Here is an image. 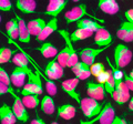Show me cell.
<instances>
[{
  "instance_id": "obj_14",
  "label": "cell",
  "mask_w": 133,
  "mask_h": 124,
  "mask_svg": "<svg viewBox=\"0 0 133 124\" xmlns=\"http://www.w3.org/2000/svg\"><path fill=\"white\" fill-rule=\"evenodd\" d=\"M116 37L124 41V42H132L133 41V23L129 21H123L116 31Z\"/></svg>"
},
{
  "instance_id": "obj_9",
  "label": "cell",
  "mask_w": 133,
  "mask_h": 124,
  "mask_svg": "<svg viewBox=\"0 0 133 124\" xmlns=\"http://www.w3.org/2000/svg\"><path fill=\"white\" fill-rule=\"evenodd\" d=\"M109 47L105 48H84L79 51L78 54H80V59L83 63L88 65H93L95 63V59L99 54H101L103 51H105Z\"/></svg>"
},
{
  "instance_id": "obj_42",
  "label": "cell",
  "mask_w": 133,
  "mask_h": 124,
  "mask_svg": "<svg viewBox=\"0 0 133 124\" xmlns=\"http://www.w3.org/2000/svg\"><path fill=\"white\" fill-rule=\"evenodd\" d=\"M111 124H128L127 121L124 120L123 118H120V116H115L114 120H113V122H112Z\"/></svg>"
},
{
  "instance_id": "obj_28",
  "label": "cell",
  "mask_w": 133,
  "mask_h": 124,
  "mask_svg": "<svg viewBox=\"0 0 133 124\" xmlns=\"http://www.w3.org/2000/svg\"><path fill=\"white\" fill-rule=\"evenodd\" d=\"M17 19H18V22H19V41L22 43H29L30 42V33H29V30H28V27H27V23L24 22V20L21 19L18 15H15Z\"/></svg>"
},
{
  "instance_id": "obj_17",
  "label": "cell",
  "mask_w": 133,
  "mask_h": 124,
  "mask_svg": "<svg viewBox=\"0 0 133 124\" xmlns=\"http://www.w3.org/2000/svg\"><path fill=\"white\" fill-rule=\"evenodd\" d=\"M17 119L15 116L12 109L7 104H3L0 106V123L1 124H16Z\"/></svg>"
},
{
  "instance_id": "obj_7",
  "label": "cell",
  "mask_w": 133,
  "mask_h": 124,
  "mask_svg": "<svg viewBox=\"0 0 133 124\" xmlns=\"http://www.w3.org/2000/svg\"><path fill=\"white\" fill-rule=\"evenodd\" d=\"M112 98H113V100L120 105L125 104L127 102L130 101V99H131L130 90L128 89L124 80L115 81V90H114L113 94H112Z\"/></svg>"
},
{
  "instance_id": "obj_43",
  "label": "cell",
  "mask_w": 133,
  "mask_h": 124,
  "mask_svg": "<svg viewBox=\"0 0 133 124\" xmlns=\"http://www.w3.org/2000/svg\"><path fill=\"white\" fill-rule=\"evenodd\" d=\"M30 124H45V122H44V120H43V119H41V118H39V116H37L36 119H33L32 121L30 122Z\"/></svg>"
},
{
  "instance_id": "obj_3",
  "label": "cell",
  "mask_w": 133,
  "mask_h": 124,
  "mask_svg": "<svg viewBox=\"0 0 133 124\" xmlns=\"http://www.w3.org/2000/svg\"><path fill=\"white\" fill-rule=\"evenodd\" d=\"M132 51L128 45L119 43L114 48V65L119 69L125 68L132 60Z\"/></svg>"
},
{
  "instance_id": "obj_25",
  "label": "cell",
  "mask_w": 133,
  "mask_h": 124,
  "mask_svg": "<svg viewBox=\"0 0 133 124\" xmlns=\"http://www.w3.org/2000/svg\"><path fill=\"white\" fill-rule=\"evenodd\" d=\"M37 51H39L41 54H42L45 59H52V58H56L58 56V49L53 45L51 42H44L40 45V47L36 48Z\"/></svg>"
},
{
  "instance_id": "obj_8",
  "label": "cell",
  "mask_w": 133,
  "mask_h": 124,
  "mask_svg": "<svg viewBox=\"0 0 133 124\" xmlns=\"http://www.w3.org/2000/svg\"><path fill=\"white\" fill-rule=\"evenodd\" d=\"M92 17L91 15L88 13L87 11V5L85 3H80L76 7H73L71 10L66 11L64 13V20L66 23H73V22H78L83 18V17Z\"/></svg>"
},
{
  "instance_id": "obj_22",
  "label": "cell",
  "mask_w": 133,
  "mask_h": 124,
  "mask_svg": "<svg viewBox=\"0 0 133 124\" xmlns=\"http://www.w3.org/2000/svg\"><path fill=\"white\" fill-rule=\"evenodd\" d=\"M77 27L78 29H84V30L90 31L92 33H95L100 29L104 28L101 23H99L98 21H94V20H91V19H81L80 21L77 22Z\"/></svg>"
},
{
  "instance_id": "obj_41",
  "label": "cell",
  "mask_w": 133,
  "mask_h": 124,
  "mask_svg": "<svg viewBox=\"0 0 133 124\" xmlns=\"http://www.w3.org/2000/svg\"><path fill=\"white\" fill-rule=\"evenodd\" d=\"M124 16H125L127 21L133 23V9H129L128 11H125V13H124Z\"/></svg>"
},
{
  "instance_id": "obj_16",
  "label": "cell",
  "mask_w": 133,
  "mask_h": 124,
  "mask_svg": "<svg viewBox=\"0 0 133 124\" xmlns=\"http://www.w3.org/2000/svg\"><path fill=\"white\" fill-rule=\"evenodd\" d=\"M28 78L27 73L24 70L20 69L18 67H16L12 72L10 74V81H11V84L15 86V88H23L26 85V79Z\"/></svg>"
},
{
  "instance_id": "obj_18",
  "label": "cell",
  "mask_w": 133,
  "mask_h": 124,
  "mask_svg": "<svg viewBox=\"0 0 133 124\" xmlns=\"http://www.w3.org/2000/svg\"><path fill=\"white\" fill-rule=\"evenodd\" d=\"M98 7L102 12L107 15H115L120 10L119 3L115 0H99Z\"/></svg>"
},
{
  "instance_id": "obj_31",
  "label": "cell",
  "mask_w": 133,
  "mask_h": 124,
  "mask_svg": "<svg viewBox=\"0 0 133 124\" xmlns=\"http://www.w3.org/2000/svg\"><path fill=\"white\" fill-rule=\"evenodd\" d=\"M22 102L27 109L33 110L36 107H38L41 101L39 99V95H26V97H22Z\"/></svg>"
},
{
  "instance_id": "obj_39",
  "label": "cell",
  "mask_w": 133,
  "mask_h": 124,
  "mask_svg": "<svg viewBox=\"0 0 133 124\" xmlns=\"http://www.w3.org/2000/svg\"><path fill=\"white\" fill-rule=\"evenodd\" d=\"M12 92H14V90H12L11 86H8L5 83L0 82V97L5 95V94H11Z\"/></svg>"
},
{
  "instance_id": "obj_45",
  "label": "cell",
  "mask_w": 133,
  "mask_h": 124,
  "mask_svg": "<svg viewBox=\"0 0 133 124\" xmlns=\"http://www.w3.org/2000/svg\"><path fill=\"white\" fill-rule=\"evenodd\" d=\"M129 77H130V78H132V79H133V69L131 70V72L129 73Z\"/></svg>"
},
{
  "instance_id": "obj_26",
  "label": "cell",
  "mask_w": 133,
  "mask_h": 124,
  "mask_svg": "<svg viewBox=\"0 0 133 124\" xmlns=\"http://www.w3.org/2000/svg\"><path fill=\"white\" fill-rule=\"evenodd\" d=\"M6 32H7V36L8 38L11 39V40H16V39H19V22H18V19L15 16V18H12L11 20L7 22L6 24Z\"/></svg>"
},
{
  "instance_id": "obj_13",
  "label": "cell",
  "mask_w": 133,
  "mask_h": 124,
  "mask_svg": "<svg viewBox=\"0 0 133 124\" xmlns=\"http://www.w3.org/2000/svg\"><path fill=\"white\" fill-rule=\"evenodd\" d=\"M66 5H68L66 0H50L43 13L52 18H57L58 15L61 13L62 10H64Z\"/></svg>"
},
{
  "instance_id": "obj_34",
  "label": "cell",
  "mask_w": 133,
  "mask_h": 124,
  "mask_svg": "<svg viewBox=\"0 0 133 124\" xmlns=\"http://www.w3.org/2000/svg\"><path fill=\"white\" fill-rule=\"evenodd\" d=\"M107 61H108V63H109L110 68H111V71H112V74H113V78H114V80H115V81L123 80V79H124V73L121 71V69L116 68L114 64H112L109 58H107Z\"/></svg>"
},
{
  "instance_id": "obj_11",
  "label": "cell",
  "mask_w": 133,
  "mask_h": 124,
  "mask_svg": "<svg viewBox=\"0 0 133 124\" xmlns=\"http://www.w3.org/2000/svg\"><path fill=\"white\" fill-rule=\"evenodd\" d=\"M44 75L52 81L59 80L63 77V68L58 63L56 59H53L49 61L47 65L44 67Z\"/></svg>"
},
{
  "instance_id": "obj_32",
  "label": "cell",
  "mask_w": 133,
  "mask_h": 124,
  "mask_svg": "<svg viewBox=\"0 0 133 124\" xmlns=\"http://www.w3.org/2000/svg\"><path fill=\"white\" fill-rule=\"evenodd\" d=\"M14 54H15V52L10 48H5V47L0 48V64L9 62Z\"/></svg>"
},
{
  "instance_id": "obj_38",
  "label": "cell",
  "mask_w": 133,
  "mask_h": 124,
  "mask_svg": "<svg viewBox=\"0 0 133 124\" xmlns=\"http://www.w3.org/2000/svg\"><path fill=\"white\" fill-rule=\"evenodd\" d=\"M11 9H12V3L10 0H0V10L8 12Z\"/></svg>"
},
{
  "instance_id": "obj_27",
  "label": "cell",
  "mask_w": 133,
  "mask_h": 124,
  "mask_svg": "<svg viewBox=\"0 0 133 124\" xmlns=\"http://www.w3.org/2000/svg\"><path fill=\"white\" fill-rule=\"evenodd\" d=\"M77 113V109L76 106L72 104H62L58 107V114L59 116L63 120H72L74 116H76Z\"/></svg>"
},
{
  "instance_id": "obj_23",
  "label": "cell",
  "mask_w": 133,
  "mask_h": 124,
  "mask_svg": "<svg viewBox=\"0 0 133 124\" xmlns=\"http://www.w3.org/2000/svg\"><path fill=\"white\" fill-rule=\"evenodd\" d=\"M16 7L19 11L22 13L30 15L35 13L36 8H37V2L35 0H17L16 1Z\"/></svg>"
},
{
  "instance_id": "obj_6",
  "label": "cell",
  "mask_w": 133,
  "mask_h": 124,
  "mask_svg": "<svg viewBox=\"0 0 133 124\" xmlns=\"http://www.w3.org/2000/svg\"><path fill=\"white\" fill-rule=\"evenodd\" d=\"M11 95L15 99L11 109H12V112H14L16 119L22 123H27L29 121V114H28L27 107L24 106L23 102H22V99L20 98L15 91L11 93Z\"/></svg>"
},
{
  "instance_id": "obj_35",
  "label": "cell",
  "mask_w": 133,
  "mask_h": 124,
  "mask_svg": "<svg viewBox=\"0 0 133 124\" xmlns=\"http://www.w3.org/2000/svg\"><path fill=\"white\" fill-rule=\"evenodd\" d=\"M0 82L5 83L8 86H11V81H10V75L7 73V71L1 67L0 64Z\"/></svg>"
},
{
  "instance_id": "obj_30",
  "label": "cell",
  "mask_w": 133,
  "mask_h": 124,
  "mask_svg": "<svg viewBox=\"0 0 133 124\" xmlns=\"http://www.w3.org/2000/svg\"><path fill=\"white\" fill-rule=\"evenodd\" d=\"M92 35H93L92 32L87 31L84 29H77V30H74L72 33L70 35V39H71L72 43H73V42H78V41H82L84 39H88Z\"/></svg>"
},
{
  "instance_id": "obj_40",
  "label": "cell",
  "mask_w": 133,
  "mask_h": 124,
  "mask_svg": "<svg viewBox=\"0 0 133 124\" xmlns=\"http://www.w3.org/2000/svg\"><path fill=\"white\" fill-rule=\"evenodd\" d=\"M124 82L130 91H133V79L129 77V74H124Z\"/></svg>"
},
{
  "instance_id": "obj_20",
  "label": "cell",
  "mask_w": 133,
  "mask_h": 124,
  "mask_svg": "<svg viewBox=\"0 0 133 124\" xmlns=\"http://www.w3.org/2000/svg\"><path fill=\"white\" fill-rule=\"evenodd\" d=\"M73 74L78 78L79 80H85L91 75V71H90V65L83 63L82 61H79L76 65H73L71 68Z\"/></svg>"
},
{
  "instance_id": "obj_10",
  "label": "cell",
  "mask_w": 133,
  "mask_h": 124,
  "mask_svg": "<svg viewBox=\"0 0 133 124\" xmlns=\"http://www.w3.org/2000/svg\"><path fill=\"white\" fill-rule=\"evenodd\" d=\"M79 82H80V80L74 77V78H71V79H68L65 81H62L61 88L70 98L73 99V100H76L78 104L80 105L81 97H80V93L77 91V86L79 84Z\"/></svg>"
},
{
  "instance_id": "obj_29",
  "label": "cell",
  "mask_w": 133,
  "mask_h": 124,
  "mask_svg": "<svg viewBox=\"0 0 133 124\" xmlns=\"http://www.w3.org/2000/svg\"><path fill=\"white\" fill-rule=\"evenodd\" d=\"M40 110L48 115H51V114L55 113L56 105H55V101H53L52 97L44 95L42 98V100L40 102Z\"/></svg>"
},
{
  "instance_id": "obj_15",
  "label": "cell",
  "mask_w": 133,
  "mask_h": 124,
  "mask_svg": "<svg viewBox=\"0 0 133 124\" xmlns=\"http://www.w3.org/2000/svg\"><path fill=\"white\" fill-rule=\"evenodd\" d=\"M113 41L112 35L105 28L100 29L99 31H97L94 33V43L99 45L101 48H105V47H110V44Z\"/></svg>"
},
{
  "instance_id": "obj_4",
  "label": "cell",
  "mask_w": 133,
  "mask_h": 124,
  "mask_svg": "<svg viewBox=\"0 0 133 124\" xmlns=\"http://www.w3.org/2000/svg\"><path fill=\"white\" fill-rule=\"evenodd\" d=\"M43 92L42 82H41L40 74L36 73L31 77H28V83L20 91V94L22 97L26 95H40Z\"/></svg>"
},
{
  "instance_id": "obj_21",
  "label": "cell",
  "mask_w": 133,
  "mask_h": 124,
  "mask_svg": "<svg viewBox=\"0 0 133 124\" xmlns=\"http://www.w3.org/2000/svg\"><path fill=\"white\" fill-rule=\"evenodd\" d=\"M29 57L27 56V53H24L22 50L20 52L15 53L14 58H12V63H15L16 67H18L20 69L24 70L26 72L30 71V68H29Z\"/></svg>"
},
{
  "instance_id": "obj_36",
  "label": "cell",
  "mask_w": 133,
  "mask_h": 124,
  "mask_svg": "<svg viewBox=\"0 0 133 124\" xmlns=\"http://www.w3.org/2000/svg\"><path fill=\"white\" fill-rule=\"evenodd\" d=\"M104 89H105V92L111 94V95L113 94L114 90H115V80H114V78H113V74H112L111 78L107 81V83L104 84Z\"/></svg>"
},
{
  "instance_id": "obj_33",
  "label": "cell",
  "mask_w": 133,
  "mask_h": 124,
  "mask_svg": "<svg viewBox=\"0 0 133 124\" xmlns=\"http://www.w3.org/2000/svg\"><path fill=\"white\" fill-rule=\"evenodd\" d=\"M90 71H91V75L98 78L100 74L105 71V67L102 62H95L93 65L90 67Z\"/></svg>"
},
{
  "instance_id": "obj_24",
  "label": "cell",
  "mask_w": 133,
  "mask_h": 124,
  "mask_svg": "<svg viewBox=\"0 0 133 124\" xmlns=\"http://www.w3.org/2000/svg\"><path fill=\"white\" fill-rule=\"evenodd\" d=\"M45 24H47V22L41 18H37V19H33V20H31V21H29L27 23V27H28V30H29L30 36H35L37 38V37L40 35V32L43 30Z\"/></svg>"
},
{
  "instance_id": "obj_47",
  "label": "cell",
  "mask_w": 133,
  "mask_h": 124,
  "mask_svg": "<svg viewBox=\"0 0 133 124\" xmlns=\"http://www.w3.org/2000/svg\"><path fill=\"white\" fill-rule=\"evenodd\" d=\"M0 22H1V16H0Z\"/></svg>"
},
{
  "instance_id": "obj_44",
  "label": "cell",
  "mask_w": 133,
  "mask_h": 124,
  "mask_svg": "<svg viewBox=\"0 0 133 124\" xmlns=\"http://www.w3.org/2000/svg\"><path fill=\"white\" fill-rule=\"evenodd\" d=\"M129 109L133 112V97L130 99V101H129Z\"/></svg>"
},
{
  "instance_id": "obj_46",
  "label": "cell",
  "mask_w": 133,
  "mask_h": 124,
  "mask_svg": "<svg viewBox=\"0 0 133 124\" xmlns=\"http://www.w3.org/2000/svg\"><path fill=\"white\" fill-rule=\"evenodd\" d=\"M51 124H59V123H58V122H52Z\"/></svg>"
},
{
  "instance_id": "obj_5",
  "label": "cell",
  "mask_w": 133,
  "mask_h": 124,
  "mask_svg": "<svg viewBox=\"0 0 133 124\" xmlns=\"http://www.w3.org/2000/svg\"><path fill=\"white\" fill-rule=\"evenodd\" d=\"M115 116L116 115L114 107L112 106L110 102H105L102 111L97 118L92 120H88V121H80V124H93L95 122H99V124H111Z\"/></svg>"
},
{
  "instance_id": "obj_37",
  "label": "cell",
  "mask_w": 133,
  "mask_h": 124,
  "mask_svg": "<svg viewBox=\"0 0 133 124\" xmlns=\"http://www.w3.org/2000/svg\"><path fill=\"white\" fill-rule=\"evenodd\" d=\"M112 75V71H108V70H105L103 73H101L100 75L97 78V81H98V83L100 84H102V85H104L107 83V81L110 79Z\"/></svg>"
},
{
  "instance_id": "obj_19",
  "label": "cell",
  "mask_w": 133,
  "mask_h": 124,
  "mask_svg": "<svg viewBox=\"0 0 133 124\" xmlns=\"http://www.w3.org/2000/svg\"><path fill=\"white\" fill-rule=\"evenodd\" d=\"M58 31V19L52 18L45 24V27L43 28V30L40 32V35L37 37V41H44L49 36H51L53 32Z\"/></svg>"
},
{
  "instance_id": "obj_12",
  "label": "cell",
  "mask_w": 133,
  "mask_h": 124,
  "mask_svg": "<svg viewBox=\"0 0 133 124\" xmlns=\"http://www.w3.org/2000/svg\"><path fill=\"white\" fill-rule=\"evenodd\" d=\"M87 94L91 99L97 101H103L105 99V89L104 85L98 82H88L87 83Z\"/></svg>"
},
{
  "instance_id": "obj_2",
  "label": "cell",
  "mask_w": 133,
  "mask_h": 124,
  "mask_svg": "<svg viewBox=\"0 0 133 124\" xmlns=\"http://www.w3.org/2000/svg\"><path fill=\"white\" fill-rule=\"evenodd\" d=\"M79 106L81 107L82 113L84 114V116L88 120H92L97 118L103 109V105L99 101L91 99L89 97L81 99V103Z\"/></svg>"
},
{
  "instance_id": "obj_1",
  "label": "cell",
  "mask_w": 133,
  "mask_h": 124,
  "mask_svg": "<svg viewBox=\"0 0 133 124\" xmlns=\"http://www.w3.org/2000/svg\"><path fill=\"white\" fill-rule=\"evenodd\" d=\"M58 33L61 36V38L64 40V47L61 49L55 59L58 61L62 68H72L79 62V57L77 51L73 48V43L70 39V33L64 29H59Z\"/></svg>"
}]
</instances>
